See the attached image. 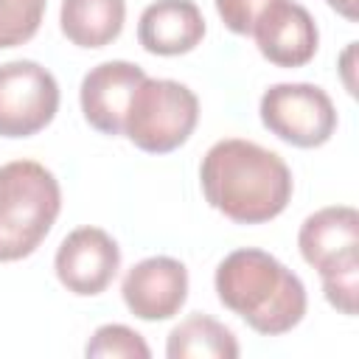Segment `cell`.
<instances>
[{"label": "cell", "instance_id": "cell-1", "mask_svg": "<svg viewBox=\"0 0 359 359\" xmlns=\"http://www.w3.org/2000/svg\"><path fill=\"white\" fill-rule=\"evenodd\" d=\"M199 182L208 205L236 224H264L280 216L294 191L286 160L244 137L213 143L202 157Z\"/></svg>", "mask_w": 359, "mask_h": 359}, {"label": "cell", "instance_id": "cell-2", "mask_svg": "<svg viewBox=\"0 0 359 359\" xmlns=\"http://www.w3.org/2000/svg\"><path fill=\"white\" fill-rule=\"evenodd\" d=\"M213 286L222 306L264 337H280L306 317L303 280L264 250L241 247L227 252L216 266Z\"/></svg>", "mask_w": 359, "mask_h": 359}, {"label": "cell", "instance_id": "cell-3", "mask_svg": "<svg viewBox=\"0 0 359 359\" xmlns=\"http://www.w3.org/2000/svg\"><path fill=\"white\" fill-rule=\"evenodd\" d=\"M62 210V188L36 160L0 165V261L28 258L50 233Z\"/></svg>", "mask_w": 359, "mask_h": 359}, {"label": "cell", "instance_id": "cell-4", "mask_svg": "<svg viewBox=\"0 0 359 359\" xmlns=\"http://www.w3.org/2000/svg\"><path fill=\"white\" fill-rule=\"evenodd\" d=\"M199 98L196 93L174 79H143L135 90L123 135L149 154H168L180 149L196 129Z\"/></svg>", "mask_w": 359, "mask_h": 359}, {"label": "cell", "instance_id": "cell-5", "mask_svg": "<svg viewBox=\"0 0 359 359\" xmlns=\"http://www.w3.org/2000/svg\"><path fill=\"white\" fill-rule=\"evenodd\" d=\"M258 115L275 137L297 149H317L337 132V107L331 95L309 81L272 84L261 95Z\"/></svg>", "mask_w": 359, "mask_h": 359}, {"label": "cell", "instance_id": "cell-6", "mask_svg": "<svg viewBox=\"0 0 359 359\" xmlns=\"http://www.w3.org/2000/svg\"><path fill=\"white\" fill-rule=\"evenodd\" d=\"M59 112V81L34 59L0 65V137H31Z\"/></svg>", "mask_w": 359, "mask_h": 359}, {"label": "cell", "instance_id": "cell-7", "mask_svg": "<svg viewBox=\"0 0 359 359\" xmlns=\"http://www.w3.org/2000/svg\"><path fill=\"white\" fill-rule=\"evenodd\" d=\"M53 269L67 292L79 297H95L118 275L121 247L101 227H76L62 238L53 258Z\"/></svg>", "mask_w": 359, "mask_h": 359}, {"label": "cell", "instance_id": "cell-8", "mask_svg": "<svg viewBox=\"0 0 359 359\" xmlns=\"http://www.w3.org/2000/svg\"><path fill=\"white\" fill-rule=\"evenodd\" d=\"M121 294L137 320H171L188 300V269L171 255H149L123 275Z\"/></svg>", "mask_w": 359, "mask_h": 359}, {"label": "cell", "instance_id": "cell-9", "mask_svg": "<svg viewBox=\"0 0 359 359\" xmlns=\"http://www.w3.org/2000/svg\"><path fill=\"white\" fill-rule=\"evenodd\" d=\"M261 56L278 67H303L314 59L320 31L311 11L294 0H275L250 34Z\"/></svg>", "mask_w": 359, "mask_h": 359}, {"label": "cell", "instance_id": "cell-10", "mask_svg": "<svg viewBox=\"0 0 359 359\" xmlns=\"http://www.w3.org/2000/svg\"><path fill=\"white\" fill-rule=\"evenodd\" d=\"M143 79H146L143 67L123 59H112L90 67L79 87L84 121L101 135H123V118L129 101Z\"/></svg>", "mask_w": 359, "mask_h": 359}, {"label": "cell", "instance_id": "cell-11", "mask_svg": "<svg viewBox=\"0 0 359 359\" xmlns=\"http://www.w3.org/2000/svg\"><path fill=\"white\" fill-rule=\"evenodd\" d=\"M300 255L317 272L359 258V213L351 205H328L303 219L297 233Z\"/></svg>", "mask_w": 359, "mask_h": 359}, {"label": "cell", "instance_id": "cell-12", "mask_svg": "<svg viewBox=\"0 0 359 359\" xmlns=\"http://www.w3.org/2000/svg\"><path fill=\"white\" fill-rule=\"evenodd\" d=\"M205 36V17L194 0H154L137 20V42L154 56H180Z\"/></svg>", "mask_w": 359, "mask_h": 359}, {"label": "cell", "instance_id": "cell-13", "mask_svg": "<svg viewBox=\"0 0 359 359\" xmlns=\"http://www.w3.org/2000/svg\"><path fill=\"white\" fill-rule=\"evenodd\" d=\"M126 0H62L59 28L79 48H104L123 31Z\"/></svg>", "mask_w": 359, "mask_h": 359}, {"label": "cell", "instance_id": "cell-14", "mask_svg": "<svg viewBox=\"0 0 359 359\" xmlns=\"http://www.w3.org/2000/svg\"><path fill=\"white\" fill-rule=\"evenodd\" d=\"M165 356L168 359H236L238 339L216 317L188 314L168 331Z\"/></svg>", "mask_w": 359, "mask_h": 359}, {"label": "cell", "instance_id": "cell-15", "mask_svg": "<svg viewBox=\"0 0 359 359\" xmlns=\"http://www.w3.org/2000/svg\"><path fill=\"white\" fill-rule=\"evenodd\" d=\"M84 353L90 359H149L151 356L146 339L123 323H107L95 328L90 342L84 345Z\"/></svg>", "mask_w": 359, "mask_h": 359}, {"label": "cell", "instance_id": "cell-16", "mask_svg": "<svg viewBox=\"0 0 359 359\" xmlns=\"http://www.w3.org/2000/svg\"><path fill=\"white\" fill-rule=\"evenodd\" d=\"M48 0H0V48L28 42L45 17Z\"/></svg>", "mask_w": 359, "mask_h": 359}, {"label": "cell", "instance_id": "cell-17", "mask_svg": "<svg viewBox=\"0 0 359 359\" xmlns=\"http://www.w3.org/2000/svg\"><path fill=\"white\" fill-rule=\"evenodd\" d=\"M325 300L339 311L353 317L356 314V294H359V258L342 261L325 272H320Z\"/></svg>", "mask_w": 359, "mask_h": 359}, {"label": "cell", "instance_id": "cell-18", "mask_svg": "<svg viewBox=\"0 0 359 359\" xmlns=\"http://www.w3.org/2000/svg\"><path fill=\"white\" fill-rule=\"evenodd\" d=\"M216 11L224 22V28H230L233 34L250 36L255 22L261 20V14L275 3V0H213Z\"/></svg>", "mask_w": 359, "mask_h": 359}, {"label": "cell", "instance_id": "cell-19", "mask_svg": "<svg viewBox=\"0 0 359 359\" xmlns=\"http://www.w3.org/2000/svg\"><path fill=\"white\" fill-rule=\"evenodd\" d=\"M353 56H356V42H348V48H345V53H342L339 65H342V79H345V87H348V93H351V95H356V81L351 79Z\"/></svg>", "mask_w": 359, "mask_h": 359}, {"label": "cell", "instance_id": "cell-20", "mask_svg": "<svg viewBox=\"0 0 359 359\" xmlns=\"http://www.w3.org/2000/svg\"><path fill=\"white\" fill-rule=\"evenodd\" d=\"M325 3H328L337 14H342L345 20H351V22L359 17V0H325Z\"/></svg>", "mask_w": 359, "mask_h": 359}]
</instances>
